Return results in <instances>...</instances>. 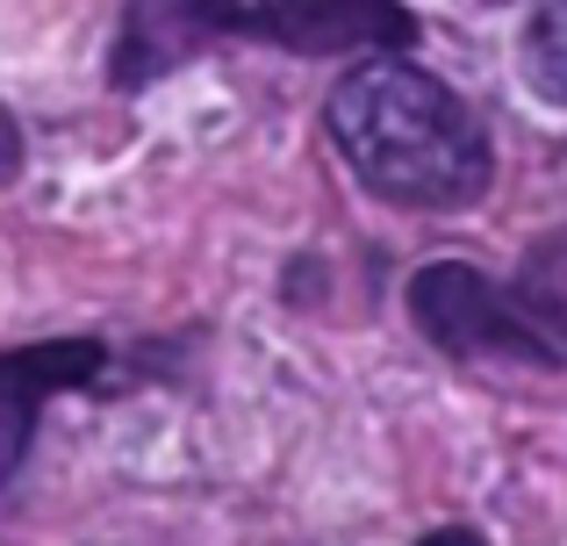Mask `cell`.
Listing matches in <instances>:
<instances>
[{"instance_id":"cell-5","label":"cell","mask_w":567,"mask_h":546,"mask_svg":"<svg viewBox=\"0 0 567 546\" xmlns=\"http://www.w3.org/2000/svg\"><path fill=\"white\" fill-rule=\"evenodd\" d=\"M517 302H525V317L567 352V238L539 245V253L525 259V288H517Z\"/></svg>"},{"instance_id":"cell-6","label":"cell","mask_w":567,"mask_h":546,"mask_svg":"<svg viewBox=\"0 0 567 546\" xmlns=\"http://www.w3.org/2000/svg\"><path fill=\"white\" fill-rule=\"evenodd\" d=\"M525 80L554 109H567V0H554V8H539L525 22Z\"/></svg>"},{"instance_id":"cell-3","label":"cell","mask_w":567,"mask_h":546,"mask_svg":"<svg viewBox=\"0 0 567 546\" xmlns=\"http://www.w3.org/2000/svg\"><path fill=\"white\" fill-rule=\"evenodd\" d=\"M187 22L202 37H259L302 58H331V51H410L416 43V14L381 8V0H251V8H187Z\"/></svg>"},{"instance_id":"cell-8","label":"cell","mask_w":567,"mask_h":546,"mask_svg":"<svg viewBox=\"0 0 567 546\" xmlns=\"http://www.w3.org/2000/svg\"><path fill=\"white\" fill-rule=\"evenodd\" d=\"M416 546H488L482 533H467V525H445V533H424Z\"/></svg>"},{"instance_id":"cell-4","label":"cell","mask_w":567,"mask_h":546,"mask_svg":"<svg viewBox=\"0 0 567 546\" xmlns=\"http://www.w3.org/2000/svg\"><path fill=\"white\" fill-rule=\"evenodd\" d=\"M101 360H109V346H94V338H43V346L0 352V475L29 453L43 403H51L58 389L94 381Z\"/></svg>"},{"instance_id":"cell-1","label":"cell","mask_w":567,"mask_h":546,"mask_svg":"<svg viewBox=\"0 0 567 546\" xmlns=\"http://www.w3.org/2000/svg\"><path fill=\"white\" fill-rule=\"evenodd\" d=\"M346 166L360 173L367 195L402 202V209H467L488 187V130L445 80L402 65V58H367L323 101Z\"/></svg>"},{"instance_id":"cell-2","label":"cell","mask_w":567,"mask_h":546,"mask_svg":"<svg viewBox=\"0 0 567 546\" xmlns=\"http://www.w3.org/2000/svg\"><path fill=\"white\" fill-rule=\"evenodd\" d=\"M410 317H416V331H424L431 346L460 352V360L496 352V360L567 367V352L525 317V302H517L511 288H496L482 267H467V259H431V267H416V280H410Z\"/></svg>"},{"instance_id":"cell-7","label":"cell","mask_w":567,"mask_h":546,"mask_svg":"<svg viewBox=\"0 0 567 546\" xmlns=\"http://www.w3.org/2000/svg\"><path fill=\"white\" fill-rule=\"evenodd\" d=\"M14 173H22V130H14V115L0 109V187H8Z\"/></svg>"}]
</instances>
